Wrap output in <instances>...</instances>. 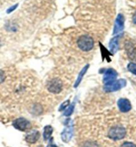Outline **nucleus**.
Here are the masks:
<instances>
[{
  "label": "nucleus",
  "mask_w": 136,
  "mask_h": 147,
  "mask_svg": "<svg viewBox=\"0 0 136 147\" xmlns=\"http://www.w3.org/2000/svg\"><path fill=\"white\" fill-rule=\"evenodd\" d=\"M77 45L83 51H89L93 49L94 41L89 35H81L77 39Z\"/></svg>",
  "instance_id": "f257e3e1"
},
{
  "label": "nucleus",
  "mask_w": 136,
  "mask_h": 147,
  "mask_svg": "<svg viewBox=\"0 0 136 147\" xmlns=\"http://www.w3.org/2000/svg\"><path fill=\"white\" fill-rule=\"evenodd\" d=\"M127 85V81L123 79L115 80L114 81L110 82V83L104 84V89L107 93H111V92H115L119 91L125 87Z\"/></svg>",
  "instance_id": "f03ea898"
},
{
  "label": "nucleus",
  "mask_w": 136,
  "mask_h": 147,
  "mask_svg": "<svg viewBox=\"0 0 136 147\" xmlns=\"http://www.w3.org/2000/svg\"><path fill=\"white\" fill-rule=\"evenodd\" d=\"M126 135V130L121 126H116L111 128L109 131L108 136L114 140H120L123 139Z\"/></svg>",
  "instance_id": "7ed1b4c3"
},
{
  "label": "nucleus",
  "mask_w": 136,
  "mask_h": 147,
  "mask_svg": "<svg viewBox=\"0 0 136 147\" xmlns=\"http://www.w3.org/2000/svg\"><path fill=\"white\" fill-rule=\"evenodd\" d=\"M64 131L61 134L62 140L65 143H68L73 136V123L71 119H68L65 123Z\"/></svg>",
  "instance_id": "20e7f679"
},
{
  "label": "nucleus",
  "mask_w": 136,
  "mask_h": 147,
  "mask_svg": "<svg viewBox=\"0 0 136 147\" xmlns=\"http://www.w3.org/2000/svg\"><path fill=\"white\" fill-rule=\"evenodd\" d=\"M47 88L50 93L58 94L62 91L63 83L59 79H53L48 82Z\"/></svg>",
  "instance_id": "39448f33"
},
{
  "label": "nucleus",
  "mask_w": 136,
  "mask_h": 147,
  "mask_svg": "<svg viewBox=\"0 0 136 147\" xmlns=\"http://www.w3.org/2000/svg\"><path fill=\"white\" fill-rule=\"evenodd\" d=\"M13 125L15 129L21 131H27L28 130L30 129L31 127L30 122L23 117L16 119L13 122Z\"/></svg>",
  "instance_id": "423d86ee"
},
{
  "label": "nucleus",
  "mask_w": 136,
  "mask_h": 147,
  "mask_svg": "<svg viewBox=\"0 0 136 147\" xmlns=\"http://www.w3.org/2000/svg\"><path fill=\"white\" fill-rule=\"evenodd\" d=\"M124 16L122 14H118V16L116 20V22H115L114 33H113V34H118L119 33L121 32L123 30V29H124Z\"/></svg>",
  "instance_id": "0eeeda50"
},
{
  "label": "nucleus",
  "mask_w": 136,
  "mask_h": 147,
  "mask_svg": "<svg viewBox=\"0 0 136 147\" xmlns=\"http://www.w3.org/2000/svg\"><path fill=\"white\" fill-rule=\"evenodd\" d=\"M117 77H118V73L115 69L112 68L107 69L105 73H104L103 77V81L104 84L115 81Z\"/></svg>",
  "instance_id": "6e6552de"
},
{
  "label": "nucleus",
  "mask_w": 136,
  "mask_h": 147,
  "mask_svg": "<svg viewBox=\"0 0 136 147\" xmlns=\"http://www.w3.org/2000/svg\"><path fill=\"white\" fill-rule=\"evenodd\" d=\"M125 49L129 59L136 61V47L131 42L126 41L125 43Z\"/></svg>",
  "instance_id": "1a4fd4ad"
},
{
  "label": "nucleus",
  "mask_w": 136,
  "mask_h": 147,
  "mask_svg": "<svg viewBox=\"0 0 136 147\" xmlns=\"http://www.w3.org/2000/svg\"><path fill=\"white\" fill-rule=\"evenodd\" d=\"M118 106L120 111L122 113L129 112L131 109V102L127 98H120L118 101Z\"/></svg>",
  "instance_id": "9d476101"
},
{
  "label": "nucleus",
  "mask_w": 136,
  "mask_h": 147,
  "mask_svg": "<svg viewBox=\"0 0 136 147\" xmlns=\"http://www.w3.org/2000/svg\"><path fill=\"white\" fill-rule=\"evenodd\" d=\"M39 137H40L39 132L38 131H36V130H33L26 136V140L28 143L33 144L35 143L38 140Z\"/></svg>",
  "instance_id": "9b49d317"
},
{
  "label": "nucleus",
  "mask_w": 136,
  "mask_h": 147,
  "mask_svg": "<svg viewBox=\"0 0 136 147\" xmlns=\"http://www.w3.org/2000/svg\"><path fill=\"white\" fill-rule=\"evenodd\" d=\"M121 35H116V37H113L109 43V47L110 49V52L113 54L116 53L119 50V39H120Z\"/></svg>",
  "instance_id": "f8f14e48"
},
{
  "label": "nucleus",
  "mask_w": 136,
  "mask_h": 147,
  "mask_svg": "<svg viewBox=\"0 0 136 147\" xmlns=\"http://www.w3.org/2000/svg\"><path fill=\"white\" fill-rule=\"evenodd\" d=\"M89 67V65H85V66L82 69V70H81V71H80V73H79L78 77H77V79H76V83H75L74 87L76 88V87H78L79 85V84H80V83H81V80H82V79H83V76H84V75H85V73L87 72V69H88Z\"/></svg>",
  "instance_id": "ddd939ff"
},
{
  "label": "nucleus",
  "mask_w": 136,
  "mask_h": 147,
  "mask_svg": "<svg viewBox=\"0 0 136 147\" xmlns=\"http://www.w3.org/2000/svg\"><path fill=\"white\" fill-rule=\"evenodd\" d=\"M52 133H53V128H52L51 126H45L44 127V130H43V138H44V140H49L51 138Z\"/></svg>",
  "instance_id": "4468645a"
},
{
  "label": "nucleus",
  "mask_w": 136,
  "mask_h": 147,
  "mask_svg": "<svg viewBox=\"0 0 136 147\" xmlns=\"http://www.w3.org/2000/svg\"><path fill=\"white\" fill-rule=\"evenodd\" d=\"M75 105H76V102H73L72 104H71L70 105H69L68 108L66 109V111H65L64 115L66 117H70L72 115V113H74Z\"/></svg>",
  "instance_id": "2eb2a0df"
},
{
  "label": "nucleus",
  "mask_w": 136,
  "mask_h": 147,
  "mask_svg": "<svg viewBox=\"0 0 136 147\" xmlns=\"http://www.w3.org/2000/svg\"><path fill=\"white\" fill-rule=\"evenodd\" d=\"M127 69L129 72H131L133 74L136 75V64L133 63H130L127 65Z\"/></svg>",
  "instance_id": "dca6fc26"
},
{
  "label": "nucleus",
  "mask_w": 136,
  "mask_h": 147,
  "mask_svg": "<svg viewBox=\"0 0 136 147\" xmlns=\"http://www.w3.org/2000/svg\"><path fill=\"white\" fill-rule=\"evenodd\" d=\"M70 105V100H67L66 101H65L64 103L61 105V106L59 109V111H64L65 109L68 108V107Z\"/></svg>",
  "instance_id": "f3484780"
},
{
  "label": "nucleus",
  "mask_w": 136,
  "mask_h": 147,
  "mask_svg": "<svg viewBox=\"0 0 136 147\" xmlns=\"http://www.w3.org/2000/svg\"><path fill=\"white\" fill-rule=\"evenodd\" d=\"M120 147H136V144L131 142H125L121 144Z\"/></svg>",
  "instance_id": "a211bd4d"
},
{
  "label": "nucleus",
  "mask_w": 136,
  "mask_h": 147,
  "mask_svg": "<svg viewBox=\"0 0 136 147\" xmlns=\"http://www.w3.org/2000/svg\"><path fill=\"white\" fill-rule=\"evenodd\" d=\"M5 79V73L2 70L0 69V84H1L4 81Z\"/></svg>",
  "instance_id": "6ab92c4d"
},
{
  "label": "nucleus",
  "mask_w": 136,
  "mask_h": 147,
  "mask_svg": "<svg viewBox=\"0 0 136 147\" xmlns=\"http://www.w3.org/2000/svg\"><path fill=\"white\" fill-rule=\"evenodd\" d=\"M18 3H17L16 5H14L13 6H12V7H10L9 8H8L7 10V13H12V12H13L14 10L16 9V8L18 7Z\"/></svg>",
  "instance_id": "aec40b11"
},
{
  "label": "nucleus",
  "mask_w": 136,
  "mask_h": 147,
  "mask_svg": "<svg viewBox=\"0 0 136 147\" xmlns=\"http://www.w3.org/2000/svg\"><path fill=\"white\" fill-rule=\"evenodd\" d=\"M133 24L136 25V11L135 12V13L133 16Z\"/></svg>",
  "instance_id": "412c9836"
},
{
  "label": "nucleus",
  "mask_w": 136,
  "mask_h": 147,
  "mask_svg": "<svg viewBox=\"0 0 136 147\" xmlns=\"http://www.w3.org/2000/svg\"><path fill=\"white\" fill-rule=\"evenodd\" d=\"M47 147H58L56 145H55V144H48Z\"/></svg>",
  "instance_id": "4be33fe9"
}]
</instances>
